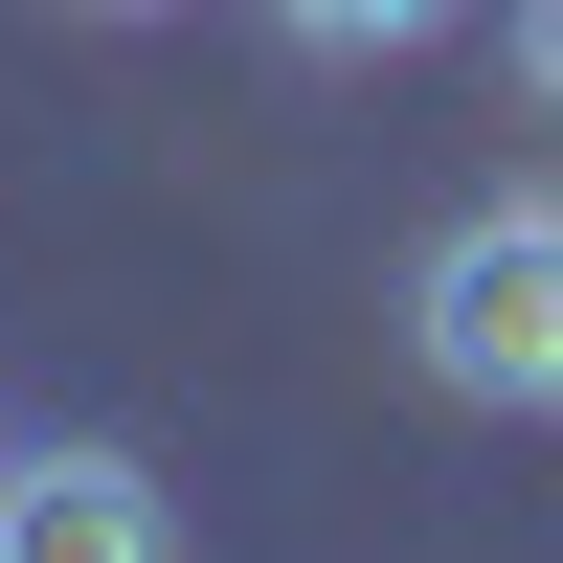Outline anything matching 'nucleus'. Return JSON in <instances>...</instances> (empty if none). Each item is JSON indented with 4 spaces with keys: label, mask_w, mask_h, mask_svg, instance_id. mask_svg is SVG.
I'll list each match as a JSON object with an SVG mask.
<instances>
[{
    "label": "nucleus",
    "mask_w": 563,
    "mask_h": 563,
    "mask_svg": "<svg viewBox=\"0 0 563 563\" xmlns=\"http://www.w3.org/2000/svg\"><path fill=\"white\" fill-rule=\"evenodd\" d=\"M271 23H294V45H316V68H384V45H429V23H451V0H271Z\"/></svg>",
    "instance_id": "nucleus-3"
},
{
    "label": "nucleus",
    "mask_w": 563,
    "mask_h": 563,
    "mask_svg": "<svg viewBox=\"0 0 563 563\" xmlns=\"http://www.w3.org/2000/svg\"><path fill=\"white\" fill-rule=\"evenodd\" d=\"M406 339H429L451 406H563V180L474 203L429 271H406Z\"/></svg>",
    "instance_id": "nucleus-1"
},
{
    "label": "nucleus",
    "mask_w": 563,
    "mask_h": 563,
    "mask_svg": "<svg viewBox=\"0 0 563 563\" xmlns=\"http://www.w3.org/2000/svg\"><path fill=\"white\" fill-rule=\"evenodd\" d=\"M0 563H180L158 541V474H135V451H23V474H0Z\"/></svg>",
    "instance_id": "nucleus-2"
},
{
    "label": "nucleus",
    "mask_w": 563,
    "mask_h": 563,
    "mask_svg": "<svg viewBox=\"0 0 563 563\" xmlns=\"http://www.w3.org/2000/svg\"><path fill=\"white\" fill-rule=\"evenodd\" d=\"M519 90H541V113H563V0H519Z\"/></svg>",
    "instance_id": "nucleus-4"
},
{
    "label": "nucleus",
    "mask_w": 563,
    "mask_h": 563,
    "mask_svg": "<svg viewBox=\"0 0 563 563\" xmlns=\"http://www.w3.org/2000/svg\"><path fill=\"white\" fill-rule=\"evenodd\" d=\"M68 23H158V0H68Z\"/></svg>",
    "instance_id": "nucleus-5"
}]
</instances>
